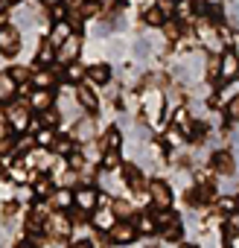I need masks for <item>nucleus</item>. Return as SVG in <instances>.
Wrapping results in <instances>:
<instances>
[{
  "label": "nucleus",
  "instance_id": "36",
  "mask_svg": "<svg viewBox=\"0 0 239 248\" xmlns=\"http://www.w3.org/2000/svg\"><path fill=\"white\" fill-rule=\"evenodd\" d=\"M155 6H158L166 18H172V15H175V9H178V0H155Z\"/></svg>",
  "mask_w": 239,
  "mask_h": 248
},
{
  "label": "nucleus",
  "instance_id": "3",
  "mask_svg": "<svg viewBox=\"0 0 239 248\" xmlns=\"http://www.w3.org/2000/svg\"><path fill=\"white\" fill-rule=\"evenodd\" d=\"M219 64H222V82H233L239 76V53L236 50H224L219 56ZM219 82V85H222Z\"/></svg>",
  "mask_w": 239,
  "mask_h": 248
},
{
  "label": "nucleus",
  "instance_id": "28",
  "mask_svg": "<svg viewBox=\"0 0 239 248\" xmlns=\"http://www.w3.org/2000/svg\"><path fill=\"white\" fill-rule=\"evenodd\" d=\"M120 129H108L105 135H102V140H99V152H108V149H120Z\"/></svg>",
  "mask_w": 239,
  "mask_h": 248
},
{
  "label": "nucleus",
  "instance_id": "20",
  "mask_svg": "<svg viewBox=\"0 0 239 248\" xmlns=\"http://www.w3.org/2000/svg\"><path fill=\"white\" fill-rule=\"evenodd\" d=\"M88 79V67L85 64H79V62H70L67 67H64V82H85Z\"/></svg>",
  "mask_w": 239,
  "mask_h": 248
},
{
  "label": "nucleus",
  "instance_id": "5",
  "mask_svg": "<svg viewBox=\"0 0 239 248\" xmlns=\"http://www.w3.org/2000/svg\"><path fill=\"white\" fill-rule=\"evenodd\" d=\"M149 199H152L155 207H169V204H172V190H169V184H166V181H152V184H149Z\"/></svg>",
  "mask_w": 239,
  "mask_h": 248
},
{
  "label": "nucleus",
  "instance_id": "38",
  "mask_svg": "<svg viewBox=\"0 0 239 248\" xmlns=\"http://www.w3.org/2000/svg\"><path fill=\"white\" fill-rule=\"evenodd\" d=\"M59 117H61V114H59L56 108H50V111H41V120H44V126H50V129H56V126H59Z\"/></svg>",
  "mask_w": 239,
  "mask_h": 248
},
{
  "label": "nucleus",
  "instance_id": "45",
  "mask_svg": "<svg viewBox=\"0 0 239 248\" xmlns=\"http://www.w3.org/2000/svg\"><path fill=\"white\" fill-rule=\"evenodd\" d=\"M3 3H6V6H18V3H21V0H3Z\"/></svg>",
  "mask_w": 239,
  "mask_h": 248
},
{
  "label": "nucleus",
  "instance_id": "24",
  "mask_svg": "<svg viewBox=\"0 0 239 248\" xmlns=\"http://www.w3.org/2000/svg\"><path fill=\"white\" fill-rule=\"evenodd\" d=\"M70 18V3L67 0H53L50 3V21L56 24V21H67Z\"/></svg>",
  "mask_w": 239,
  "mask_h": 248
},
{
  "label": "nucleus",
  "instance_id": "39",
  "mask_svg": "<svg viewBox=\"0 0 239 248\" xmlns=\"http://www.w3.org/2000/svg\"><path fill=\"white\" fill-rule=\"evenodd\" d=\"M67 167L76 170V172H82V170H85V155H82V152H73V155L67 158Z\"/></svg>",
  "mask_w": 239,
  "mask_h": 248
},
{
  "label": "nucleus",
  "instance_id": "11",
  "mask_svg": "<svg viewBox=\"0 0 239 248\" xmlns=\"http://www.w3.org/2000/svg\"><path fill=\"white\" fill-rule=\"evenodd\" d=\"M53 102H56V96H53V91H44V88H35V91L30 93V108H35V111H50V108H53Z\"/></svg>",
  "mask_w": 239,
  "mask_h": 248
},
{
  "label": "nucleus",
  "instance_id": "14",
  "mask_svg": "<svg viewBox=\"0 0 239 248\" xmlns=\"http://www.w3.org/2000/svg\"><path fill=\"white\" fill-rule=\"evenodd\" d=\"M76 102H79L85 111H90V114L99 111V99H96V93H93L88 85H79V88H76Z\"/></svg>",
  "mask_w": 239,
  "mask_h": 248
},
{
  "label": "nucleus",
  "instance_id": "31",
  "mask_svg": "<svg viewBox=\"0 0 239 248\" xmlns=\"http://www.w3.org/2000/svg\"><path fill=\"white\" fill-rule=\"evenodd\" d=\"M216 207L222 213H233V210H239V199L236 196H222V199H216Z\"/></svg>",
  "mask_w": 239,
  "mask_h": 248
},
{
  "label": "nucleus",
  "instance_id": "9",
  "mask_svg": "<svg viewBox=\"0 0 239 248\" xmlns=\"http://www.w3.org/2000/svg\"><path fill=\"white\" fill-rule=\"evenodd\" d=\"M53 62H59V47L47 38V41H41V47L35 53V64L38 67H53Z\"/></svg>",
  "mask_w": 239,
  "mask_h": 248
},
{
  "label": "nucleus",
  "instance_id": "21",
  "mask_svg": "<svg viewBox=\"0 0 239 248\" xmlns=\"http://www.w3.org/2000/svg\"><path fill=\"white\" fill-rule=\"evenodd\" d=\"M53 152H56V155H61V158H70V155L76 152V140H73V138H67V135H59V138H56V143H53Z\"/></svg>",
  "mask_w": 239,
  "mask_h": 248
},
{
  "label": "nucleus",
  "instance_id": "4",
  "mask_svg": "<svg viewBox=\"0 0 239 248\" xmlns=\"http://www.w3.org/2000/svg\"><path fill=\"white\" fill-rule=\"evenodd\" d=\"M21 50V35H18V30L15 27H0V53L3 56H15Z\"/></svg>",
  "mask_w": 239,
  "mask_h": 248
},
{
  "label": "nucleus",
  "instance_id": "43",
  "mask_svg": "<svg viewBox=\"0 0 239 248\" xmlns=\"http://www.w3.org/2000/svg\"><path fill=\"white\" fill-rule=\"evenodd\" d=\"M9 132H12V126H9V123H3V120H0V138H9Z\"/></svg>",
  "mask_w": 239,
  "mask_h": 248
},
{
  "label": "nucleus",
  "instance_id": "7",
  "mask_svg": "<svg viewBox=\"0 0 239 248\" xmlns=\"http://www.w3.org/2000/svg\"><path fill=\"white\" fill-rule=\"evenodd\" d=\"M210 170L219 172V175H233L236 161H233L230 152H213V155H210Z\"/></svg>",
  "mask_w": 239,
  "mask_h": 248
},
{
  "label": "nucleus",
  "instance_id": "2",
  "mask_svg": "<svg viewBox=\"0 0 239 248\" xmlns=\"http://www.w3.org/2000/svg\"><path fill=\"white\" fill-rule=\"evenodd\" d=\"M137 233H140V231H137V225H134V222H129V219L120 222V219H117V225L108 231V239H111V242H117V245H132V242L137 239Z\"/></svg>",
  "mask_w": 239,
  "mask_h": 248
},
{
  "label": "nucleus",
  "instance_id": "29",
  "mask_svg": "<svg viewBox=\"0 0 239 248\" xmlns=\"http://www.w3.org/2000/svg\"><path fill=\"white\" fill-rule=\"evenodd\" d=\"M56 129H50V126H44V129H38L35 132V143L41 146V149H53V143H56Z\"/></svg>",
  "mask_w": 239,
  "mask_h": 248
},
{
  "label": "nucleus",
  "instance_id": "37",
  "mask_svg": "<svg viewBox=\"0 0 239 248\" xmlns=\"http://www.w3.org/2000/svg\"><path fill=\"white\" fill-rule=\"evenodd\" d=\"M227 236H239V210L227 213Z\"/></svg>",
  "mask_w": 239,
  "mask_h": 248
},
{
  "label": "nucleus",
  "instance_id": "42",
  "mask_svg": "<svg viewBox=\"0 0 239 248\" xmlns=\"http://www.w3.org/2000/svg\"><path fill=\"white\" fill-rule=\"evenodd\" d=\"M227 117H230V120H239V96H233V99L227 102Z\"/></svg>",
  "mask_w": 239,
  "mask_h": 248
},
{
  "label": "nucleus",
  "instance_id": "26",
  "mask_svg": "<svg viewBox=\"0 0 239 248\" xmlns=\"http://www.w3.org/2000/svg\"><path fill=\"white\" fill-rule=\"evenodd\" d=\"M166 21H169V18H166V15L158 9V6H149V9H143V24H146V27H164Z\"/></svg>",
  "mask_w": 239,
  "mask_h": 248
},
{
  "label": "nucleus",
  "instance_id": "44",
  "mask_svg": "<svg viewBox=\"0 0 239 248\" xmlns=\"http://www.w3.org/2000/svg\"><path fill=\"white\" fill-rule=\"evenodd\" d=\"M73 248H93L90 242H73Z\"/></svg>",
  "mask_w": 239,
  "mask_h": 248
},
{
  "label": "nucleus",
  "instance_id": "41",
  "mask_svg": "<svg viewBox=\"0 0 239 248\" xmlns=\"http://www.w3.org/2000/svg\"><path fill=\"white\" fill-rule=\"evenodd\" d=\"M35 196H41V199H44V196H53V184H50L47 178H41V181L35 184Z\"/></svg>",
  "mask_w": 239,
  "mask_h": 248
},
{
  "label": "nucleus",
  "instance_id": "6",
  "mask_svg": "<svg viewBox=\"0 0 239 248\" xmlns=\"http://www.w3.org/2000/svg\"><path fill=\"white\" fill-rule=\"evenodd\" d=\"M96 204H99V190L96 187H76V204L73 207H79V210H96Z\"/></svg>",
  "mask_w": 239,
  "mask_h": 248
},
{
  "label": "nucleus",
  "instance_id": "33",
  "mask_svg": "<svg viewBox=\"0 0 239 248\" xmlns=\"http://www.w3.org/2000/svg\"><path fill=\"white\" fill-rule=\"evenodd\" d=\"M164 35H166V38H172V41H175V38H178V35H181V21H175V18H169V21H166V24H164Z\"/></svg>",
  "mask_w": 239,
  "mask_h": 248
},
{
  "label": "nucleus",
  "instance_id": "48",
  "mask_svg": "<svg viewBox=\"0 0 239 248\" xmlns=\"http://www.w3.org/2000/svg\"><path fill=\"white\" fill-rule=\"evenodd\" d=\"M0 245H3V231H0Z\"/></svg>",
  "mask_w": 239,
  "mask_h": 248
},
{
  "label": "nucleus",
  "instance_id": "30",
  "mask_svg": "<svg viewBox=\"0 0 239 248\" xmlns=\"http://www.w3.org/2000/svg\"><path fill=\"white\" fill-rule=\"evenodd\" d=\"M134 225H137V231H140V233H155V231H158L155 216H146V213H140V216L134 219Z\"/></svg>",
  "mask_w": 239,
  "mask_h": 248
},
{
  "label": "nucleus",
  "instance_id": "50",
  "mask_svg": "<svg viewBox=\"0 0 239 248\" xmlns=\"http://www.w3.org/2000/svg\"><path fill=\"white\" fill-rule=\"evenodd\" d=\"M44 3H53V0H44Z\"/></svg>",
  "mask_w": 239,
  "mask_h": 248
},
{
  "label": "nucleus",
  "instance_id": "10",
  "mask_svg": "<svg viewBox=\"0 0 239 248\" xmlns=\"http://www.w3.org/2000/svg\"><path fill=\"white\" fill-rule=\"evenodd\" d=\"M79 53H82V38L79 35H70L61 47H59V62H76L79 59Z\"/></svg>",
  "mask_w": 239,
  "mask_h": 248
},
{
  "label": "nucleus",
  "instance_id": "23",
  "mask_svg": "<svg viewBox=\"0 0 239 248\" xmlns=\"http://www.w3.org/2000/svg\"><path fill=\"white\" fill-rule=\"evenodd\" d=\"M172 126H175V129H181L184 135H193V123H190L187 108H175V111H172Z\"/></svg>",
  "mask_w": 239,
  "mask_h": 248
},
{
  "label": "nucleus",
  "instance_id": "19",
  "mask_svg": "<svg viewBox=\"0 0 239 248\" xmlns=\"http://www.w3.org/2000/svg\"><path fill=\"white\" fill-rule=\"evenodd\" d=\"M15 93H18V82L9 73H0V102H12Z\"/></svg>",
  "mask_w": 239,
  "mask_h": 248
},
{
  "label": "nucleus",
  "instance_id": "40",
  "mask_svg": "<svg viewBox=\"0 0 239 248\" xmlns=\"http://www.w3.org/2000/svg\"><path fill=\"white\" fill-rule=\"evenodd\" d=\"M111 210L117 213V219H129V213H132V207H129L126 202H114V204H111Z\"/></svg>",
  "mask_w": 239,
  "mask_h": 248
},
{
  "label": "nucleus",
  "instance_id": "27",
  "mask_svg": "<svg viewBox=\"0 0 239 248\" xmlns=\"http://www.w3.org/2000/svg\"><path fill=\"white\" fill-rule=\"evenodd\" d=\"M120 164H123V155H120V149H108V152H102V170H105V172H117Z\"/></svg>",
  "mask_w": 239,
  "mask_h": 248
},
{
  "label": "nucleus",
  "instance_id": "17",
  "mask_svg": "<svg viewBox=\"0 0 239 248\" xmlns=\"http://www.w3.org/2000/svg\"><path fill=\"white\" fill-rule=\"evenodd\" d=\"M88 79H90L93 85H108V82H111V67L96 62V64L88 67Z\"/></svg>",
  "mask_w": 239,
  "mask_h": 248
},
{
  "label": "nucleus",
  "instance_id": "47",
  "mask_svg": "<svg viewBox=\"0 0 239 248\" xmlns=\"http://www.w3.org/2000/svg\"><path fill=\"white\" fill-rule=\"evenodd\" d=\"M181 248H198V245H193V242H184V245H181Z\"/></svg>",
  "mask_w": 239,
  "mask_h": 248
},
{
  "label": "nucleus",
  "instance_id": "18",
  "mask_svg": "<svg viewBox=\"0 0 239 248\" xmlns=\"http://www.w3.org/2000/svg\"><path fill=\"white\" fill-rule=\"evenodd\" d=\"M32 85L50 91V88L56 85V70H53V67H41V70H35V73H32Z\"/></svg>",
  "mask_w": 239,
  "mask_h": 248
},
{
  "label": "nucleus",
  "instance_id": "35",
  "mask_svg": "<svg viewBox=\"0 0 239 248\" xmlns=\"http://www.w3.org/2000/svg\"><path fill=\"white\" fill-rule=\"evenodd\" d=\"M181 233H184V228H181L178 222H172L169 228H164V239H166V242H178V239H181Z\"/></svg>",
  "mask_w": 239,
  "mask_h": 248
},
{
  "label": "nucleus",
  "instance_id": "22",
  "mask_svg": "<svg viewBox=\"0 0 239 248\" xmlns=\"http://www.w3.org/2000/svg\"><path fill=\"white\" fill-rule=\"evenodd\" d=\"M123 175H126V184L132 190H143V172L134 164H123Z\"/></svg>",
  "mask_w": 239,
  "mask_h": 248
},
{
  "label": "nucleus",
  "instance_id": "34",
  "mask_svg": "<svg viewBox=\"0 0 239 248\" xmlns=\"http://www.w3.org/2000/svg\"><path fill=\"white\" fill-rule=\"evenodd\" d=\"M9 76H12L18 85H27V82H32V73H30L27 67H12V70H9Z\"/></svg>",
  "mask_w": 239,
  "mask_h": 248
},
{
  "label": "nucleus",
  "instance_id": "1",
  "mask_svg": "<svg viewBox=\"0 0 239 248\" xmlns=\"http://www.w3.org/2000/svg\"><path fill=\"white\" fill-rule=\"evenodd\" d=\"M44 233H50L53 239H67L70 236V216H64L61 210H53L44 219Z\"/></svg>",
  "mask_w": 239,
  "mask_h": 248
},
{
  "label": "nucleus",
  "instance_id": "46",
  "mask_svg": "<svg viewBox=\"0 0 239 248\" xmlns=\"http://www.w3.org/2000/svg\"><path fill=\"white\" fill-rule=\"evenodd\" d=\"M18 248H35V245H32V242H21Z\"/></svg>",
  "mask_w": 239,
  "mask_h": 248
},
{
  "label": "nucleus",
  "instance_id": "25",
  "mask_svg": "<svg viewBox=\"0 0 239 248\" xmlns=\"http://www.w3.org/2000/svg\"><path fill=\"white\" fill-rule=\"evenodd\" d=\"M73 140H79V143H88V140H93V120H82V123H76Z\"/></svg>",
  "mask_w": 239,
  "mask_h": 248
},
{
  "label": "nucleus",
  "instance_id": "13",
  "mask_svg": "<svg viewBox=\"0 0 239 248\" xmlns=\"http://www.w3.org/2000/svg\"><path fill=\"white\" fill-rule=\"evenodd\" d=\"M50 202H53L56 210H67V207L76 204V190H70V187H59V190L50 196Z\"/></svg>",
  "mask_w": 239,
  "mask_h": 248
},
{
  "label": "nucleus",
  "instance_id": "12",
  "mask_svg": "<svg viewBox=\"0 0 239 248\" xmlns=\"http://www.w3.org/2000/svg\"><path fill=\"white\" fill-rule=\"evenodd\" d=\"M70 35H73V24H70V21H56V24L50 27V35H47V38H50L56 47H61Z\"/></svg>",
  "mask_w": 239,
  "mask_h": 248
},
{
  "label": "nucleus",
  "instance_id": "16",
  "mask_svg": "<svg viewBox=\"0 0 239 248\" xmlns=\"http://www.w3.org/2000/svg\"><path fill=\"white\" fill-rule=\"evenodd\" d=\"M90 225H93L96 231H111V228L117 225V213H114V210H96V213L90 216Z\"/></svg>",
  "mask_w": 239,
  "mask_h": 248
},
{
  "label": "nucleus",
  "instance_id": "32",
  "mask_svg": "<svg viewBox=\"0 0 239 248\" xmlns=\"http://www.w3.org/2000/svg\"><path fill=\"white\" fill-rule=\"evenodd\" d=\"M155 222H158V228H169L172 222H178V216H175L169 207H161V213L155 216Z\"/></svg>",
  "mask_w": 239,
  "mask_h": 248
},
{
  "label": "nucleus",
  "instance_id": "51",
  "mask_svg": "<svg viewBox=\"0 0 239 248\" xmlns=\"http://www.w3.org/2000/svg\"><path fill=\"white\" fill-rule=\"evenodd\" d=\"M178 3H181V0H178Z\"/></svg>",
  "mask_w": 239,
  "mask_h": 248
},
{
  "label": "nucleus",
  "instance_id": "15",
  "mask_svg": "<svg viewBox=\"0 0 239 248\" xmlns=\"http://www.w3.org/2000/svg\"><path fill=\"white\" fill-rule=\"evenodd\" d=\"M99 12H102L99 0H79V3H76V21H88V18L99 15Z\"/></svg>",
  "mask_w": 239,
  "mask_h": 248
},
{
  "label": "nucleus",
  "instance_id": "49",
  "mask_svg": "<svg viewBox=\"0 0 239 248\" xmlns=\"http://www.w3.org/2000/svg\"><path fill=\"white\" fill-rule=\"evenodd\" d=\"M117 3H126V0H117Z\"/></svg>",
  "mask_w": 239,
  "mask_h": 248
},
{
  "label": "nucleus",
  "instance_id": "8",
  "mask_svg": "<svg viewBox=\"0 0 239 248\" xmlns=\"http://www.w3.org/2000/svg\"><path fill=\"white\" fill-rule=\"evenodd\" d=\"M30 102H12L9 108H6V117H9V126H15V129H27L30 123H27V117H30Z\"/></svg>",
  "mask_w": 239,
  "mask_h": 248
}]
</instances>
